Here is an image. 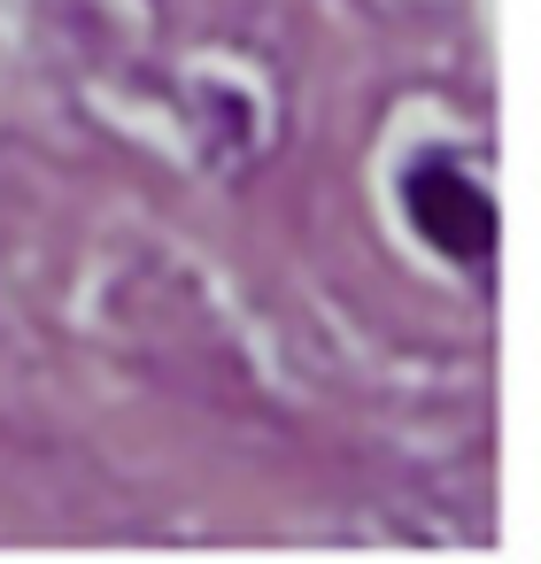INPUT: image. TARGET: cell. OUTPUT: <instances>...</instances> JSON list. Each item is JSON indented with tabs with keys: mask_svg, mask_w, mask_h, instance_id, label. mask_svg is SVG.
I'll list each match as a JSON object with an SVG mask.
<instances>
[{
	"mask_svg": "<svg viewBox=\"0 0 541 564\" xmlns=\"http://www.w3.org/2000/svg\"><path fill=\"white\" fill-rule=\"evenodd\" d=\"M410 225L441 248V256H487L495 248V202L472 186V178H456V171H441V163H425V171H410Z\"/></svg>",
	"mask_w": 541,
	"mask_h": 564,
	"instance_id": "1",
	"label": "cell"
}]
</instances>
